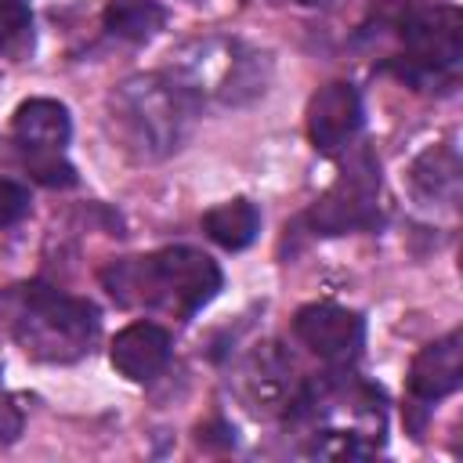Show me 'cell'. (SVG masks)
<instances>
[{
	"label": "cell",
	"instance_id": "obj_13",
	"mask_svg": "<svg viewBox=\"0 0 463 463\" xmlns=\"http://www.w3.org/2000/svg\"><path fill=\"white\" fill-rule=\"evenodd\" d=\"M203 232L221 246V250H246L260 235V210L250 199H228L213 210L203 213Z\"/></svg>",
	"mask_w": 463,
	"mask_h": 463
},
{
	"label": "cell",
	"instance_id": "obj_18",
	"mask_svg": "<svg viewBox=\"0 0 463 463\" xmlns=\"http://www.w3.org/2000/svg\"><path fill=\"white\" fill-rule=\"evenodd\" d=\"M22 427H25V416H22V409L14 405V398L0 394V445H11V441H18Z\"/></svg>",
	"mask_w": 463,
	"mask_h": 463
},
{
	"label": "cell",
	"instance_id": "obj_5",
	"mask_svg": "<svg viewBox=\"0 0 463 463\" xmlns=\"http://www.w3.org/2000/svg\"><path fill=\"white\" fill-rule=\"evenodd\" d=\"M380 159L365 145H351L336 181L311 203L300 217L315 235H347V232H373L380 228Z\"/></svg>",
	"mask_w": 463,
	"mask_h": 463
},
{
	"label": "cell",
	"instance_id": "obj_3",
	"mask_svg": "<svg viewBox=\"0 0 463 463\" xmlns=\"http://www.w3.org/2000/svg\"><path fill=\"white\" fill-rule=\"evenodd\" d=\"M98 329H101V311L87 297L61 293L47 282L22 286L14 336L29 358L51 365L80 362L83 354H90Z\"/></svg>",
	"mask_w": 463,
	"mask_h": 463
},
{
	"label": "cell",
	"instance_id": "obj_10",
	"mask_svg": "<svg viewBox=\"0 0 463 463\" xmlns=\"http://www.w3.org/2000/svg\"><path fill=\"white\" fill-rule=\"evenodd\" d=\"M409 192L434 210H456L463 195V159L452 141L427 145L409 166Z\"/></svg>",
	"mask_w": 463,
	"mask_h": 463
},
{
	"label": "cell",
	"instance_id": "obj_11",
	"mask_svg": "<svg viewBox=\"0 0 463 463\" xmlns=\"http://www.w3.org/2000/svg\"><path fill=\"white\" fill-rule=\"evenodd\" d=\"M300 380H293V362L279 344H260L242 365V394L257 412H286Z\"/></svg>",
	"mask_w": 463,
	"mask_h": 463
},
{
	"label": "cell",
	"instance_id": "obj_12",
	"mask_svg": "<svg viewBox=\"0 0 463 463\" xmlns=\"http://www.w3.org/2000/svg\"><path fill=\"white\" fill-rule=\"evenodd\" d=\"M11 137L18 152H65L72 137V116L54 98H29L11 116Z\"/></svg>",
	"mask_w": 463,
	"mask_h": 463
},
{
	"label": "cell",
	"instance_id": "obj_7",
	"mask_svg": "<svg viewBox=\"0 0 463 463\" xmlns=\"http://www.w3.org/2000/svg\"><path fill=\"white\" fill-rule=\"evenodd\" d=\"M293 333L318 358H326L333 365H347L351 358H358V351L365 344V318L351 307L322 300V304H304L297 311Z\"/></svg>",
	"mask_w": 463,
	"mask_h": 463
},
{
	"label": "cell",
	"instance_id": "obj_8",
	"mask_svg": "<svg viewBox=\"0 0 463 463\" xmlns=\"http://www.w3.org/2000/svg\"><path fill=\"white\" fill-rule=\"evenodd\" d=\"M409 402L430 409L463 383V333L449 329L445 336L423 344L409 362Z\"/></svg>",
	"mask_w": 463,
	"mask_h": 463
},
{
	"label": "cell",
	"instance_id": "obj_1",
	"mask_svg": "<svg viewBox=\"0 0 463 463\" xmlns=\"http://www.w3.org/2000/svg\"><path fill=\"white\" fill-rule=\"evenodd\" d=\"M203 94L181 69L137 72L112 87L109 127L116 145L137 163H159L184 148L203 116Z\"/></svg>",
	"mask_w": 463,
	"mask_h": 463
},
{
	"label": "cell",
	"instance_id": "obj_17",
	"mask_svg": "<svg viewBox=\"0 0 463 463\" xmlns=\"http://www.w3.org/2000/svg\"><path fill=\"white\" fill-rule=\"evenodd\" d=\"M25 213H29V188L11 177H0V228L18 224Z\"/></svg>",
	"mask_w": 463,
	"mask_h": 463
},
{
	"label": "cell",
	"instance_id": "obj_9",
	"mask_svg": "<svg viewBox=\"0 0 463 463\" xmlns=\"http://www.w3.org/2000/svg\"><path fill=\"white\" fill-rule=\"evenodd\" d=\"M112 369L130 383L156 380L170 362V333L159 322H130L123 326L109 344Z\"/></svg>",
	"mask_w": 463,
	"mask_h": 463
},
{
	"label": "cell",
	"instance_id": "obj_2",
	"mask_svg": "<svg viewBox=\"0 0 463 463\" xmlns=\"http://www.w3.org/2000/svg\"><path fill=\"white\" fill-rule=\"evenodd\" d=\"M101 286L123 307L192 318L221 293L224 271L203 250L163 246L156 253L112 260L109 268H101Z\"/></svg>",
	"mask_w": 463,
	"mask_h": 463
},
{
	"label": "cell",
	"instance_id": "obj_14",
	"mask_svg": "<svg viewBox=\"0 0 463 463\" xmlns=\"http://www.w3.org/2000/svg\"><path fill=\"white\" fill-rule=\"evenodd\" d=\"M101 22L112 36L130 40V43H145L166 25V7L156 0H109Z\"/></svg>",
	"mask_w": 463,
	"mask_h": 463
},
{
	"label": "cell",
	"instance_id": "obj_4",
	"mask_svg": "<svg viewBox=\"0 0 463 463\" xmlns=\"http://www.w3.org/2000/svg\"><path fill=\"white\" fill-rule=\"evenodd\" d=\"M402 54L387 58L380 69L398 76L416 90H452L463 61V18L452 4L412 7L398 18Z\"/></svg>",
	"mask_w": 463,
	"mask_h": 463
},
{
	"label": "cell",
	"instance_id": "obj_15",
	"mask_svg": "<svg viewBox=\"0 0 463 463\" xmlns=\"http://www.w3.org/2000/svg\"><path fill=\"white\" fill-rule=\"evenodd\" d=\"M22 166L43 188H72L80 181V174L65 159V152H22Z\"/></svg>",
	"mask_w": 463,
	"mask_h": 463
},
{
	"label": "cell",
	"instance_id": "obj_6",
	"mask_svg": "<svg viewBox=\"0 0 463 463\" xmlns=\"http://www.w3.org/2000/svg\"><path fill=\"white\" fill-rule=\"evenodd\" d=\"M362 123H365V109H362L354 83H347V80H333V83L318 87L307 101V137L318 156L347 152L351 141L358 137Z\"/></svg>",
	"mask_w": 463,
	"mask_h": 463
},
{
	"label": "cell",
	"instance_id": "obj_16",
	"mask_svg": "<svg viewBox=\"0 0 463 463\" xmlns=\"http://www.w3.org/2000/svg\"><path fill=\"white\" fill-rule=\"evenodd\" d=\"M33 29V7L29 0H0V54L25 40Z\"/></svg>",
	"mask_w": 463,
	"mask_h": 463
},
{
	"label": "cell",
	"instance_id": "obj_19",
	"mask_svg": "<svg viewBox=\"0 0 463 463\" xmlns=\"http://www.w3.org/2000/svg\"><path fill=\"white\" fill-rule=\"evenodd\" d=\"M297 4H304V7H318V4H326V0H297Z\"/></svg>",
	"mask_w": 463,
	"mask_h": 463
}]
</instances>
